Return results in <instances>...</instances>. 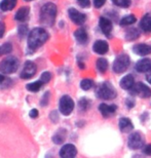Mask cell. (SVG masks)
Returning <instances> with one entry per match:
<instances>
[{
	"mask_svg": "<svg viewBox=\"0 0 151 158\" xmlns=\"http://www.w3.org/2000/svg\"><path fill=\"white\" fill-rule=\"evenodd\" d=\"M12 50V45L10 43H4L0 46V56L3 55H7V53H10Z\"/></svg>",
	"mask_w": 151,
	"mask_h": 158,
	"instance_id": "obj_30",
	"label": "cell"
},
{
	"mask_svg": "<svg viewBox=\"0 0 151 158\" xmlns=\"http://www.w3.org/2000/svg\"><path fill=\"white\" fill-rule=\"evenodd\" d=\"M44 84L41 80H37V81H34L32 83H28L26 85V88L31 93H37L40 88L42 87V85Z\"/></svg>",
	"mask_w": 151,
	"mask_h": 158,
	"instance_id": "obj_25",
	"label": "cell"
},
{
	"mask_svg": "<svg viewBox=\"0 0 151 158\" xmlns=\"http://www.w3.org/2000/svg\"><path fill=\"white\" fill-rule=\"evenodd\" d=\"M29 115H30V117L33 118V119L37 118V117H38V110H37V109H32L30 111Z\"/></svg>",
	"mask_w": 151,
	"mask_h": 158,
	"instance_id": "obj_37",
	"label": "cell"
},
{
	"mask_svg": "<svg viewBox=\"0 0 151 158\" xmlns=\"http://www.w3.org/2000/svg\"><path fill=\"white\" fill-rule=\"evenodd\" d=\"M112 2L114 5L124 8H127L131 5V0H112Z\"/></svg>",
	"mask_w": 151,
	"mask_h": 158,
	"instance_id": "obj_31",
	"label": "cell"
},
{
	"mask_svg": "<svg viewBox=\"0 0 151 158\" xmlns=\"http://www.w3.org/2000/svg\"><path fill=\"white\" fill-rule=\"evenodd\" d=\"M136 21H137L136 15H125V17H124V18L121 19L120 22H119V25H120V26H122V27L130 26V25H133Z\"/></svg>",
	"mask_w": 151,
	"mask_h": 158,
	"instance_id": "obj_24",
	"label": "cell"
},
{
	"mask_svg": "<svg viewBox=\"0 0 151 158\" xmlns=\"http://www.w3.org/2000/svg\"><path fill=\"white\" fill-rule=\"evenodd\" d=\"M18 0H2L0 2V9L2 11H6V10H11V9L15 8V6L17 5Z\"/></svg>",
	"mask_w": 151,
	"mask_h": 158,
	"instance_id": "obj_22",
	"label": "cell"
},
{
	"mask_svg": "<svg viewBox=\"0 0 151 158\" xmlns=\"http://www.w3.org/2000/svg\"><path fill=\"white\" fill-rule=\"evenodd\" d=\"M29 12H30V8L28 6H23V7H21L17 11V14L15 15V19L19 22H24L27 20Z\"/></svg>",
	"mask_w": 151,
	"mask_h": 158,
	"instance_id": "obj_21",
	"label": "cell"
},
{
	"mask_svg": "<svg viewBox=\"0 0 151 158\" xmlns=\"http://www.w3.org/2000/svg\"><path fill=\"white\" fill-rule=\"evenodd\" d=\"M93 86H94V81L92 80V79L86 78V79H82L80 82V87L82 88L83 90H89Z\"/></svg>",
	"mask_w": 151,
	"mask_h": 158,
	"instance_id": "obj_28",
	"label": "cell"
},
{
	"mask_svg": "<svg viewBox=\"0 0 151 158\" xmlns=\"http://www.w3.org/2000/svg\"><path fill=\"white\" fill-rule=\"evenodd\" d=\"M146 80L148 81V83L151 84V72L149 71V73L146 75Z\"/></svg>",
	"mask_w": 151,
	"mask_h": 158,
	"instance_id": "obj_41",
	"label": "cell"
},
{
	"mask_svg": "<svg viewBox=\"0 0 151 158\" xmlns=\"http://www.w3.org/2000/svg\"><path fill=\"white\" fill-rule=\"evenodd\" d=\"M99 26L100 29L102 30L103 34H105L106 36H109L110 33L112 31V22L105 17H101L99 20Z\"/></svg>",
	"mask_w": 151,
	"mask_h": 158,
	"instance_id": "obj_12",
	"label": "cell"
},
{
	"mask_svg": "<svg viewBox=\"0 0 151 158\" xmlns=\"http://www.w3.org/2000/svg\"><path fill=\"white\" fill-rule=\"evenodd\" d=\"M37 67L35 63L32 61H27L24 64L23 71L21 72V78L22 79H30L36 74Z\"/></svg>",
	"mask_w": 151,
	"mask_h": 158,
	"instance_id": "obj_9",
	"label": "cell"
},
{
	"mask_svg": "<svg viewBox=\"0 0 151 158\" xmlns=\"http://www.w3.org/2000/svg\"><path fill=\"white\" fill-rule=\"evenodd\" d=\"M4 76H3V75H1V74H0V83H1V82H3V81H4Z\"/></svg>",
	"mask_w": 151,
	"mask_h": 158,
	"instance_id": "obj_43",
	"label": "cell"
},
{
	"mask_svg": "<svg viewBox=\"0 0 151 158\" xmlns=\"http://www.w3.org/2000/svg\"><path fill=\"white\" fill-rule=\"evenodd\" d=\"M144 153H145L146 155L151 156V144L147 145V146L144 148Z\"/></svg>",
	"mask_w": 151,
	"mask_h": 158,
	"instance_id": "obj_39",
	"label": "cell"
},
{
	"mask_svg": "<svg viewBox=\"0 0 151 158\" xmlns=\"http://www.w3.org/2000/svg\"><path fill=\"white\" fill-rule=\"evenodd\" d=\"M140 36V31L136 29V28H132V29L128 30V32L125 33V39L128 40V41H133V40H136L138 37Z\"/></svg>",
	"mask_w": 151,
	"mask_h": 158,
	"instance_id": "obj_27",
	"label": "cell"
},
{
	"mask_svg": "<svg viewBox=\"0 0 151 158\" xmlns=\"http://www.w3.org/2000/svg\"><path fill=\"white\" fill-rule=\"evenodd\" d=\"M66 139V131L65 129H60L58 132H56V135L52 137V142L57 145L62 144Z\"/></svg>",
	"mask_w": 151,
	"mask_h": 158,
	"instance_id": "obj_23",
	"label": "cell"
},
{
	"mask_svg": "<svg viewBox=\"0 0 151 158\" xmlns=\"http://www.w3.org/2000/svg\"><path fill=\"white\" fill-rule=\"evenodd\" d=\"M133 52L138 56H148L151 53V45L149 44H136L133 47Z\"/></svg>",
	"mask_w": 151,
	"mask_h": 158,
	"instance_id": "obj_16",
	"label": "cell"
},
{
	"mask_svg": "<svg viewBox=\"0 0 151 158\" xmlns=\"http://www.w3.org/2000/svg\"><path fill=\"white\" fill-rule=\"evenodd\" d=\"M106 0H94V5L96 8H101L102 6L105 4Z\"/></svg>",
	"mask_w": 151,
	"mask_h": 158,
	"instance_id": "obj_36",
	"label": "cell"
},
{
	"mask_svg": "<svg viewBox=\"0 0 151 158\" xmlns=\"http://www.w3.org/2000/svg\"><path fill=\"white\" fill-rule=\"evenodd\" d=\"M136 70L139 73H145L151 70V60L150 59H142L138 61L136 64Z\"/></svg>",
	"mask_w": 151,
	"mask_h": 158,
	"instance_id": "obj_15",
	"label": "cell"
},
{
	"mask_svg": "<svg viewBox=\"0 0 151 158\" xmlns=\"http://www.w3.org/2000/svg\"><path fill=\"white\" fill-rule=\"evenodd\" d=\"M25 1H33V0H25Z\"/></svg>",
	"mask_w": 151,
	"mask_h": 158,
	"instance_id": "obj_44",
	"label": "cell"
},
{
	"mask_svg": "<svg viewBox=\"0 0 151 158\" xmlns=\"http://www.w3.org/2000/svg\"><path fill=\"white\" fill-rule=\"evenodd\" d=\"M57 6L52 2L45 3L41 7L40 10V23L43 26L52 27L55 24L56 17H57Z\"/></svg>",
	"mask_w": 151,
	"mask_h": 158,
	"instance_id": "obj_2",
	"label": "cell"
},
{
	"mask_svg": "<svg viewBox=\"0 0 151 158\" xmlns=\"http://www.w3.org/2000/svg\"><path fill=\"white\" fill-rule=\"evenodd\" d=\"M144 143H145V139H144V135L139 131L133 132L131 134V135L128 137V148L132 150H138L141 149L143 147Z\"/></svg>",
	"mask_w": 151,
	"mask_h": 158,
	"instance_id": "obj_7",
	"label": "cell"
},
{
	"mask_svg": "<svg viewBox=\"0 0 151 158\" xmlns=\"http://www.w3.org/2000/svg\"><path fill=\"white\" fill-rule=\"evenodd\" d=\"M5 32V24L3 22H0V39L2 38Z\"/></svg>",
	"mask_w": 151,
	"mask_h": 158,
	"instance_id": "obj_38",
	"label": "cell"
},
{
	"mask_svg": "<svg viewBox=\"0 0 151 158\" xmlns=\"http://www.w3.org/2000/svg\"><path fill=\"white\" fill-rule=\"evenodd\" d=\"M59 109H60V112H61L63 115H65V116L70 115L74 109V101L72 100L71 97L67 96V94L63 96L61 98V100H60Z\"/></svg>",
	"mask_w": 151,
	"mask_h": 158,
	"instance_id": "obj_6",
	"label": "cell"
},
{
	"mask_svg": "<svg viewBox=\"0 0 151 158\" xmlns=\"http://www.w3.org/2000/svg\"><path fill=\"white\" fill-rule=\"evenodd\" d=\"M78 65H79V68L80 69H84V68H86V65L82 64V63H78Z\"/></svg>",
	"mask_w": 151,
	"mask_h": 158,
	"instance_id": "obj_42",
	"label": "cell"
},
{
	"mask_svg": "<svg viewBox=\"0 0 151 158\" xmlns=\"http://www.w3.org/2000/svg\"><path fill=\"white\" fill-rule=\"evenodd\" d=\"M130 90L132 94H136V96L142 98V99H148V98L151 97L150 87L147 86L146 84L142 83V82L135 83L134 86L132 87Z\"/></svg>",
	"mask_w": 151,
	"mask_h": 158,
	"instance_id": "obj_8",
	"label": "cell"
},
{
	"mask_svg": "<svg viewBox=\"0 0 151 158\" xmlns=\"http://www.w3.org/2000/svg\"><path fill=\"white\" fill-rule=\"evenodd\" d=\"M60 156L61 157H64V158H72V157H75L77 154V149L74 145L72 144H66L64 145L61 150H60Z\"/></svg>",
	"mask_w": 151,
	"mask_h": 158,
	"instance_id": "obj_11",
	"label": "cell"
},
{
	"mask_svg": "<svg viewBox=\"0 0 151 158\" xmlns=\"http://www.w3.org/2000/svg\"><path fill=\"white\" fill-rule=\"evenodd\" d=\"M77 2H78V4H79L81 7H83V8L89 7V6L90 5V0H77Z\"/></svg>",
	"mask_w": 151,
	"mask_h": 158,
	"instance_id": "obj_35",
	"label": "cell"
},
{
	"mask_svg": "<svg viewBox=\"0 0 151 158\" xmlns=\"http://www.w3.org/2000/svg\"><path fill=\"white\" fill-rule=\"evenodd\" d=\"M49 97H50V93H49V91H46V93L43 94L42 100L40 101V105H41L42 107L48 105V102H49Z\"/></svg>",
	"mask_w": 151,
	"mask_h": 158,
	"instance_id": "obj_34",
	"label": "cell"
},
{
	"mask_svg": "<svg viewBox=\"0 0 151 158\" xmlns=\"http://www.w3.org/2000/svg\"><path fill=\"white\" fill-rule=\"evenodd\" d=\"M119 128L124 134H128V132H132L134 131V125L130 119L124 117L119 120Z\"/></svg>",
	"mask_w": 151,
	"mask_h": 158,
	"instance_id": "obj_17",
	"label": "cell"
},
{
	"mask_svg": "<svg viewBox=\"0 0 151 158\" xmlns=\"http://www.w3.org/2000/svg\"><path fill=\"white\" fill-rule=\"evenodd\" d=\"M74 37H75V39L77 40V42L80 43V44H86L87 42V39H89V36H87L86 31L84 29H81V28L75 31Z\"/></svg>",
	"mask_w": 151,
	"mask_h": 158,
	"instance_id": "obj_19",
	"label": "cell"
},
{
	"mask_svg": "<svg viewBox=\"0 0 151 158\" xmlns=\"http://www.w3.org/2000/svg\"><path fill=\"white\" fill-rule=\"evenodd\" d=\"M140 28L144 32L149 33L151 32V15L147 14L142 18V20L140 22Z\"/></svg>",
	"mask_w": 151,
	"mask_h": 158,
	"instance_id": "obj_20",
	"label": "cell"
},
{
	"mask_svg": "<svg viewBox=\"0 0 151 158\" xmlns=\"http://www.w3.org/2000/svg\"><path fill=\"white\" fill-rule=\"evenodd\" d=\"M125 104H127V106L128 107V109L133 108V107L135 106V102L134 101H132L131 99H128L127 101H125Z\"/></svg>",
	"mask_w": 151,
	"mask_h": 158,
	"instance_id": "obj_40",
	"label": "cell"
},
{
	"mask_svg": "<svg viewBox=\"0 0 151 158\" xmlns=\"http://www.w3.org/2000/svg\"><path fill=\"white\" fill-rule=\"evenodd\" d=\"M117 107L115 105H106V104H101L99 106V111L101 112L103 117L108 118L116 112Z\"/></svg>",
	"mask_w": 151,
	"mask_h": 158,
	"instance_id": "obj_14",
	"label": "cell"
},
{
	"mask_svg": "<svg viewBox=\"0 0 151 158\" xmlns=\"http://www.w3.org/2000/svg\"><path fill=\"white\" fill-rule=\"evenodd\" d=\"M19 36H20V38H24L25 35L28 34V28L27 26H25V25H22V26L19 27Z\"/></svg>",
	"mask_w": 151,
	"mask_h": 158,
	"instance_id": "obj_32",
	"label": "cell"
},
{
	"mask_svg": "<svg viewBox=\"0 0 151 158\" xmlns=\"http://www.w3.org/2000/svg\"><path fill=\"white\" fill-rule=\"evenodd\" d=\"M68 14H69L70 20L76 25H82L86 20V15L82 14V12L78 11L77 9H75V8H69Z\"/></svg>",
	"mask_w": 151,
	"mask_h": 158,
	"instance_id": "obj_10",
	"label": "cell"
},
{
	"mask_svg": "<svg viewBox=\"0 0 151 158\" xmlns=\"http://www.w3.org/2000/svg\"><path fill=\"white\" fill-rule=\"evenodd\" d=\"M96 96L101 100H113L116 97V91L111 83L104 82L97 88Z\"/></svg>",
	"mask_w": 151,
	"mask_h": 158,
	"instance_id": "obj_3",
	"label": "cell"
},
{
	"mask_svg": "<svg viewBox=\"0 0 151 158\" xmlns=\"http://www.w3.org/2000/svg\"><path fill=\"white\" fill-rule=\"evenodd\" d=\"M19 65H20V63H19V60L17 58L9 56V58L2 60L1 63H0V71H1L2 74L6 75L15 73L18 70Z\"/></svg>",
	"mask_w": 151,
	"mask_h": 158,
	"instance_id": "obj_4",
	"label": "cell"
},
{
	"mask_svg": "<svg viewBox=\"0 0 151 158\" xmlns=\"http://www.w3.org/2000/svg\"><path fill=\"white\" fill-rule=\"evenodd\" d=\"M96 66H97V69L98 71L101 72V73H105L108 69V61L104 58H100L98 59V61L96 63Z\"/></svg>",
	"mask_w": 151,
	"mask_h": 158,
	"instance_id": "obj_26",
	"label": "cell"
},
{
	"mask_svg": "<svg viewBox=\"0 0 151 158\" xmlns=\"http://www.w3.org/2000/svg\"><path fill=\"white\" fill-rule=\"evenodd\" d=\"M108 49L109 45L105 40H97L93 45V50L98 55H105Z\"/></svg>",
	"mask_w": 151,
	"mask_h": 158,
	"instance_id": "obj_13",
	"label": "cell"
},
{
	"mask_svg": "<svg viewBox=\"0 0 151 158\" xmlns=\"http://www.w3.org/2000/svg\"><path fill=\"white\" fill-rule=\"evenodd\" d=\"M131 60L130 56L128 55H124V53H121L118 56H116V59L113 62V71L116 74H121L128 70V66H130Z\"/></svg>",
	"mask_w": 151,
	"mask_h": 158,
	"instance_id": "obj_5",
	"label": "cell"
},
{
	"mask_svg": "<svg viewBox=\"0 0 151 158\" xmlns=\"http://www.w3.org/2000/svg\"><path fill=\"white\" fill-rule=\"evenodd\" d=\"M135 84V78L132 74H128V75H125L119 82V85L122 89H131L132 87L134 86Z\"/></svg>",
	"mask_w": 151,
	"mask_h": 158,
	"instance_id": "obj_18",
	"label": "cell"
},
{
	"mask_svg": "<svg viewBox=\"0 0 151 158\" xmlns=\"http://www.w3.org/2000/svg\"><path fill=\"white\" fill-rule=\"evenodd\" d=\"M48 39V33L43 28H35L28 34V46L32 50L42 46Z\"/></svg>",
	"mask_w": 151,
	"mask_h": 158,
	"instance_id": "obj_1",
	"label": "cell"
},
{
	"mask_svg": "<svg viewBox=\"0 0 151 158\" xmlns=\"http://www.w3.org/2000/svg\"><path fill=\"white\" fill-rule=\"evenodd\" d=\"M50 79H52V74L49 73V72H43L41 77H40V80H41L43 83H48L50 81Z\"/></svg>",
	"mask_w": 151,
	"mask_h": 158,
	"instance_id": "obj_33",
	"label": "cell"
},
{
	"mask_svg": "<svg viewBox=\"0 0 151 158\" xmlns=\"http://www.w3.org/2000/svg\"><path fill=\"white\" fill-rule=\"evenodd\" d=\"M90 102L87 99H86V98H82L78 102V107H79L80 111H86L90 108Z\"/></svg>",
	"mask_w": 151,
	"mask_h": 158,
	"instance_id": "obj_29",
	"label": "cell"
}]
</instances>
